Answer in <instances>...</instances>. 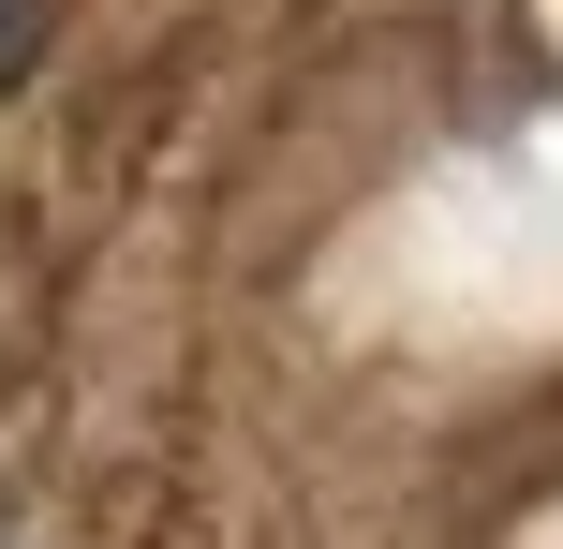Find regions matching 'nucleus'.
<instances>
[{"mask_svg": "<svg viewBox=\"0 0 563 549\" xmlns=\"http://www.w3.org/2000/svg\"><path fill=\"white\" fill-rule=\"evenodd\" d=\"M30 45H45V0H0V89L30 75Z\"/></svg>", "mask_w": 563, "mask_h": 549, "instance_id": "1", "label": "nucleus"}]
</instances>
